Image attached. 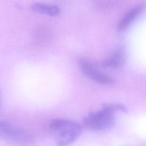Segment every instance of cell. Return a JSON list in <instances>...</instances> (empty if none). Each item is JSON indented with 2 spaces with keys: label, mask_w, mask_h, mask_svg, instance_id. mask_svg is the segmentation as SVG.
Instances as JSON below:
<instances>
[{
  "label": "cell",
  "mask_w": 146,
  "mask_h": 146,
  "mask_svg": "<svg viewBox=\"0 0 146 146\" xmlns=\"http://www.w3.org/2000/svg\"><path fill=\"white\" fill-rule=\"evenodd\" d=\"M49 129L56 146H69L80 136L82 126L72 120L55 118L50 121Z\"/></svg>",
  "instance_id": "6da1fadb"
},
{
  "label": "cell",
  "mask_w": 146,
  "mask_h": 146,
  "mask_svg": "<svg viewBox=\"0 0 146 146\" xmlns=\"http://www.w3.org/2000/svg\"><path fill=\"white\" fill-rule=\"evenodd\" d=\"M0 139L23 146L31 145L34 141L33 136L28 131L1 120Z\"/></svg>",
  "instance_id": "7a4b0ae2"
},
{
  "label": "cell",
  "mask_w": 146,
  "mask_h": 146,
  "mask_svg": "<svg viewBox=\"0 0 146 146\" xmlns=\"http://www.w3.org/2000/svg\"><path fill=\"white\" fill-rule=\"evenodd\" d=\"M82 122L89 129L102 131L112 127L115 123V118L112 112L102 106L100 110L91 112L85 116Z\"/></svg>",
  "instance_id": "3957f363"
},
{
  "label": "cell",
  "mask_w": 146,
  "mask_h": 146,
  "mask_svg": "<svg viewBox=\"0 0 146 146\" xmlns=\"http://www.w3.org/2000/svg\"><path fill=\"white\" fill-rule=\"evenodd\" d=\"M78 63L83 74L93 81L103 84H111L113 82L112 78L102 72L88 59L83 58H80Z\"/></svg>",
  "instance_id": "277c9868"
},
{
  "label": "cell",
  "mask_w": 146,
  "mask_h": 146,
  "mask_svg": "<svg viewBox=\"0 0 146 146\" xmlns=\"http://www.w3.org/2000/svg\"><path fill=\"white\" fill-rule=\"evenodd\" d=\"M144 8V6L143 4H140L127 12L118 25V30L119 31L125 30L140 14Z\"/></svg>",
  "instance_id": "5b68a950"
},
{
  "label": "cell",
  "mask_w": 146,
  "mask_h": 146,
  "mask_svg": "<svg viewBox=\"0 0 146 146\" xmlns=\"http://www.w3.org/2000/svg\"><path fill=\"white\" fill-rule=\"evenodd\" d=\"M125 56L124 51L121 48L118 49L104 59L102 62V65L107 68H118L123 65L125 61Z\"/></svg>",
  "instance_id": "8992f818"
},
{
  "label": "cell",
  "mask_w": 146,
  "mask_h": 146,
  "mask_svg": "<svg viewBox=\"0 0 146 146\" xmlns=\"http://www.w3.org/2000/svg\"><path fill=\"white\" fill-rule=\"evenodd\" d=\"M31 9L35 13L50 16H56L60 13V9L58 6L54 5H47L40 3H34L31 6Z\"/></svg>",
  "instance_id": "52a82bcc"
},
{
  "label": "cell",
  "mask_w": 146,
  "mask_h": 146,
  "mask_svg": "<svg viewBox=\"0 0 146 146\" xmlns=\"http://www.w3.org/2000/svg\"><path fill=\"white\" fill-rule=\"evenodd\" d=\"M33 35L35 42L38 44H44L50 39L51 33L46 27H39L35 30Z\"/></svg>",
  "instance_id": "ba28073f"
},
{
  "label": "cell",
  "mask_w": 146,
  "mask_h": 146,
  "mask_svg": "<svg viewBox=\"0 0 146 146\" xmlns=\"http://www.w3.org/2000/svg\"><path fill=\"white\" fill-rule=\"evenodd\" d=\"M103 107L112 112L116 111H120L122 112L127 111V108H125V107L121 104L112 103V104H104L103 106Z\"/></svg>",
  "instance_id": "9c48e42d"
},
{
  "label": "cell",
  "mask_w": 146,
  "mask_h": 146,
  "mask_svg": "<svg viewBox=\"0 0 146 146\" xmlns=\"http://www.w3.org/2000/svg\"><path fill=\"white\" fill-rule=\"evenodd\" d=\"M1 106V94H0V107Z\"/></svg>",
  "instance_id": "30bf717a"
}]
</instances>
